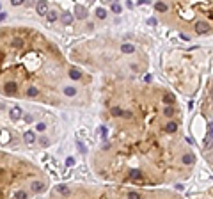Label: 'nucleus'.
Wrapping results in <instances>:
<instances>
[{
  "label": "nucleus",
  "instance_id": "dca6fc26",
  "mask_svg": "<svg viewBox=\"0 0 213 199\" xmlns=\"http://www.w3.org/2000/svg\"><path fill=\"white\" fill-rule=\"evenodd\" d=\"M69 77H71L73 80H78V78L82 77V73H80L78 69H75V68H73V69H69Z\"/></svg>",
  "mask_w": 213,
  "mask_h": 199
},
{
  "label": "nucleus",
  "instance_id": "5701e85b",
  "mask_svg": "<svg viewBox=\"0 0 213 199\" xmlns=\"http://www.w3.org/2000/svg\"><path fill=\"white\" fill-rule=\"evenodd\" d=\"M164 116H167V117L174 116V109H172V107H165V109H164Z\"/></svg>",
  "mask_w": 213,
  "mask_h": 199
},
{
  "label": "nucleus",
  "instance_id": "f03ea898",
  "mask_svg": "<svg viewBox=\"0 0 213 199\" xmlns=\"http://www.w3.org/2000/svg\"><path fill=\"white\" fill-rule=\"evenodd\" d=\"M208 30H209V25L206 21H197L195 23V32L197 34H206Z\"/></svg>",
  "mask_w": 213,
  "mask_h": 199
},
{
  "label": "nucleus",
  "instance_id": "cd10ccee",
  "mask_svg": "<svg viewBox=\"0 0 213 199\" xmlns=\"http://www.w3.org/2000/svg\"><path fill=\"white\" fill-rule=\"evenodd\" d=\"M36 130H37V132H44V130H46V125H44V123H37V125H36Z\"/></svg>",
  "mask_w": 213,
  "mask_h": 199
},
{
  "label": "nucleus",
  "instance_id": "4468645a",
  "mask_svg": "<svg viewBox=\"0 0 213 199\" xmlns=\"http://www.w3.org/2000/svg\"><path fill=\"white\" fill-rule=\"evenodd\" d=\"M46 18H48V21H55V20L59 18V14H57V11H48Z\"/></svg>",
  "mask_w": 213,
  "mask_h": 199
},
{
  "label": "nucleus",
  "instance_id": "b1692460",
  "mask_svg": "<svg viewBox=\"0 0 213 199\" xmlns=\"http://www.w3.org/2000/svg\"><path fill=\"white\" fill-rule=\"evenodd\" d=\"M27 96H30V98H32V96H37V89H36V87H29V89H27Z\"/></svg>",
  "mask_w": 213,
  "mask_h": 199
},
{
  "label": "nucleus",
  "instance_id": "f257e3e1",
  "mask_svg": "<svg viewBox=\"0 0 213 199\" xmlns=\"http://www.w3.org/2000/svg\"><path fill=\"white\" fill-rule=\"evenodd\" d=\"M36 11H37L39 16H46L50 9H48V4H46V2H39V4L36 6Z\"/></svg>",
  "mask_w": 213,
  "mask_h": 199
},
{
  "label": "nucleus",
  "instance_id": "f3484780",
  "mask_svg": "<svg viewBox=\"0 0 213 199\" xmlns=\"http://www.w3.org/2000/svg\"><path fill=\"white\" fill-rule=\"evenodd\" d=\"M130 178H132L133 181H142V173H139V171H133V173L130 174Z\"/></svg>",
  "mask_w": 213,
  "mask_h": 199
},
{
  "label": "nucleus",
  "instance_id": "1a4fd4ad",
  "mask_svg": "<svg viewBox=\"0 0 213 199\" xmlns=\"http://www.w3.org/2000/svg\"><path fill=\"white\" fill-rule=\"evenodd\" d=\"M194 160H195V157H194V155H190V153L183 155V158H181V162H183L185 165H192V164H194Z\"/></svg>",
  "mask_w": 213,
  "mask_h": 199
},
{
  "label": "nucleus",
  "instance_id": "412c9836",
  "mask_svg": "<svg viewBox=\"0 0 213 199\" xmlns=\"http://www.w3.org/2000/svg\"><path fill=\"white\" fill-rule=\"evenodd\" d=\"M64 94H66V96H75V94H76V89H75V87H64Z\"/></svg>",
  "mask_w": 213,
  "mask_h": 199
},
{
  "label": "nucleus",
  "instance_id": "f8f14e48",
  "mask_svg": "<svg viewBox=\"0 0 213 199\" xmlns=\"http://www.w3.org/2000/svg\"><path fill=\"white\" fill-rule=\"evenodd\" d=\"M110 114H112V116H116V117H121L124 112H123V109H121V107H112V109H110Z\"/></svg>",
  "mask_w": 213,
  "mask_h": 199
},
{
  "label": "nucleus",
  "instance_id": "39448f33",
  "mask_svg": "<svg viewBox=\"0 0 213 199\" xmlns=\"http://www.w3.org/2000/svg\"><path fill=\"white\" fill-rule=\"evenodd\" d=\"M16 91H18V84L16 82H7L6 84V92L7 94H16Z\"/></svg>",
  "mask_w": 213,
  "mask_h": 199
},
{
  "label": "nucleus",
  "instance_id": "423d86ee",
  "mask_svg": "<svg viewBox=\"0 0 213 199\" xmlns=\"http://www.w3.org/2000/svg\"><path fill=\"white\" fill-rule=\"evenodd\" d=\"M164 103L174 105V103H176V96H174L172 92H165V94H164Z\"/></svg>",
  "mask_w": 213,
  "mask_h": 199
},
{
  "label": "nucleus",
  "instance_id": "c756f323",
  "mask_svg": "<svg viewBox=\"0 0 213 199\" xmlns=\"http://www.w3.org/2000/svg\"><path fill=\"white\" fill-rule=\"evenodd\" d=\"M41 144H43V146H48V144H50V140H48L46 137H43V139H41Z\"/></svg>",
  "mask_w": 213,
  "mask_h": 199
},
{
  "label": "nucleus",
  "instance_id": "393cba45",
  "mask_svg": "<svg viewBox=\"0 0 213 199\" xmlns=\"http://www.w3.org/2000/svg\"><path fill=\"white\" fill-rule=\"evenodd\" d=\"M202 146H204V149H211V139L204 137V140H202Z\"/></svg>",
  "mask_w": 213,
  "mask_h": 199
},
{
  "label": "nucleus",
  "instance_id": "ddd939ff",
  "mask_svg": "<svg viewBox=\"0 0 213 199\" xmlns=\"http://www.w3.org/2000/svg\"><path fill=\"white\" fill-rule=\"evenodd\" d=\"M57 192L62 194V195H69V188L66 185H57Z\"/></svg>",
  "mask_w": 213,
  "mask_h": 199
},
{
  "label": "nucleus",
  "instance_id": "0eeeda50",
  "mask_svg": "<svg viewBox=\"0 0 213 199\" xmlns=\"http://www.w3.org/2000/svg\"><path fill=\"white\" fill-rule=\"evenodd\" d=\"M121 52H123V54H133V52H135V44H130V43L121 44Z\"/></svg>",
  "mask_w": 213,
  "mask_h": 199
},
{
  "label": "nucleus",
  "instance_id": "c85d7f7f",
  "mask_svg": "<svg viewBox=\"0 0 213 199\" xmlns=\"http://www.w3.org/2000/svg\"><path fill=\"white\" fill-rule=\"evenodd\" d=\"M112 11L114 13H121V6L119 4H112Z\"/></svg>",
  "mask_w": 213,
  "mask_h": 199
},
{
  "label": "nucleus",
  "instance_id": "9d476101",
  "mask_svg": "<svg viewBox=\"0 0 213 199\" xmlns=\"http://www.w3.org/2000/svg\"><path fill=\"white\" fill-rule=\"evenodd\" d=\"M76 16L78 18H85L87 16V9L84 6H76Z\"/></svg>",
  "mask_w": 213,
  "mask_h": 199
},
{
  "label": "nucleus",
  "instance_id": "6e6552de",
  "mask_svg": "<svg viewBox=\"0 0 213 199\" xmlns=\"http://www.w3.org/2000/svg\"><path fill=\"white\" fill-rule=\"evenodd\" d=\"M9 116H11L13 119H20V117H21V107H18V105H16V107H13V109H11V112H9Z\"/></svg>",
  "mask_w": 213,
  "mask_h": 199
},
{
  "label": "nucleus",
  "instance_id": "aec40b11",
  "mask_svg": "<svg viewBox=\"0 0 213 199\" xmlns=\"http://www.w3.org/2000/svg\"><path fill=\"white\" fill-rule=\"evenodd\" d=\"M14 199H27V192L25 190H16L14 192Z\"/></svg>",
  "mask_w": 213,
  "mask_h": 199
},
{
  "label": "nucleus",
  "instance_id": "bb28decb",
  "mask_svg": "<svg viewBox=\"0 0 213 199\" xmlns=\"http://www.w3.org/2000/svg\"><path fill=\"white\" fill-rule=\"evenodd\" d=\"M21 44H23V41H21L20 37H14V39H13V46H16V48H20Z\"/></svg>",
  "mask_w": 213,
  "mask_h": 199
},
{
  "label": "nucleus",
  "instance_id": "7ed1b4c3",
  "mask_svg": "<svg viewBox=\"0 0 213 199\" xmlns=\"http://www.w3.org/2000/svg\"><path fill=\"white\" fill-rule=\"evenodd\" d=\"M23 140H25L27 144H34V142H36V133H34L32 130H27V132L23 133Z\"/></svg>",
  "mask_w": 213,
  "mask_h": 199
},
{
  "label": "nucleus",
  "instance_id": "2f4dec72",
  "mask_svg": "<svg viewBox=\"0 0 213 199\" xmlns=\"http://www.w3.org/2000/svg\"><path fill=\"white\" fill-rule=\"evenodd\" d=\"M66 164H68V165H73V164H75V160H73V158H68V160H66Z\"/></svg>",
  "mask_w": 213,
  "mask_h": 199
},
{
  "label": "nucleus",
  "instance_id": "a211bd4d",
  "mask_svg": "<svg viewBox=\"0 0 213 199\" xmlns=\"http://www.w3.org/2000/svg\"><path fill=\"white\" fill-rule=\"evenodd\" d=\"M154 9L160 11V13H165V11H167V6L162 4V2H156V4H154Z\"/></svg>",
  "mask_w": 213,
  "mask_h": 199
},
{
  "label": "nucleus",
  "instance_id": "a878e982",
  "mask_svg": "<svg viewBox=\"0 0 213 199\" xmlns=\"http://www.w3.org/2000/svg\"><path fill=\"white\" fill-rule=\"evenodd\" d=\"M128 199H142V195L139 192H128Z\"/></svg>",
  "mask_w": 213,
  "mask_h": 199
},
{
  "label": "nucleus",
  "instance_id": "473e14b6",
  "mask_svg": "<svg viewBox=\"0 0 213 199\" xmlns=\"http://www.w3.org/2000/svg\"><path fill=\"white\" fill-rule=\"evenodd\" d=\"M6 16H7L6 13H0V21H4V20H6Z\"/></svg>",
  "mask_w": 213,
  "mask_h": 199
},
{
  "label": "nucleus",
  "instance_id": "4be33fe9",
  "mask_svg": "<svg viewBox=\"0 0 213 199\" xmlns=\"http://www.w3.org/2000/svg\"><path fill=\"white\" fill-rule=\"evenodd\" d=\"M208 132H206V137L208 139H213V121L211 123H208V128H206Z\"/></svg>",
  "mask_w": 213,
  "mask_h": 199
},
{
  "label": "nucleus",
  "instance_id": "6ab92c4d",
  "mask_svg": "<svg viewBox=\"0 0 213 199\" xmlns=\"http://www.w3.org/2000/svg\"><path fill=\"white\" fill-rule=\"evenodd\" d=\"M62 21H64L66 25H71V21H73V16H71L69 13H64V14H62Z\"/></svg>",
  "mask_w": 213,
  "mask_h": 199
},
{
  "label": "nucleus",
  "instance_id": "7c9ffc66",
  "mask_svg": "<svg viewBox=\"0 0 213 199\" xmlns=\"http://www.w3.org/2000/svg\"><path fill=\"white\" fill-rule=\"evenodd\" d=\"M101 149H105V151H106V149H110V144H109V142H105V144L101 146Z\"/></svg>",
  "mask_w": 213,
  "mask_h": 199
},
{
  "label": "nucleus",
  "instance_id": "2eb2a0df",
  "mask_svg": "<svg viewBox=\"0 0 213 199\" xmlns=\"http://www.w3.org/2000/svg\"><path fill=\"white\" fill-rule=\"evenodd\" d=\"M96 16H98L99 20H105V18H106V11H105L103 7H98V9H96Z\"/></svg>",
  "mask_w": 213,
  "mask_h": 199
},
{
  "label": "nucleus",
  "instance_id": "72a5a7b5",
  "mask_svg": "<svg viewBox=\"0 0 213 199\" xmlns=\"http://www.w3.org/2000/svg\"><path fill=\"white\" fill-rule=\"evenodd\" d=\"M0 36H2V32H0Z\"/></svg>",
  "mask_w": 213,
  "mask_h": 199
},
{
  "label": "nucleus",
  "instance_id": "20e7f679",
  "mask_svg": "<svg viewBox=\"0 0 213 199\" xmlns=\"http://www.w3.org/2000/svg\"><path fill=\"white\" fill-rule=\"evenodd\" d=\"M30 188H32V192H36V194H39V192H43V190L46 188V185H44L43 181H32V185H30Z\"/></svg>",
  "mask_w": 213,
  "mask_h": 199
},
{
  "label": "nucleus",
  "instance_id": "9b49d317",
  "mask_svg": "<svg viewBox=\"0 0 213 199\" xmlns=\"http://www.w3.org/2000/svg\"><path fill=\"white\" fill-rule=\"evenodd\" d=\"M165 130H167L169 133H172V132H176V130H178V123H174V121H169V123L165 125Z\"/></svg>",
  "mask_w": 213,
  "mask_h": 199
}]
</instances>
